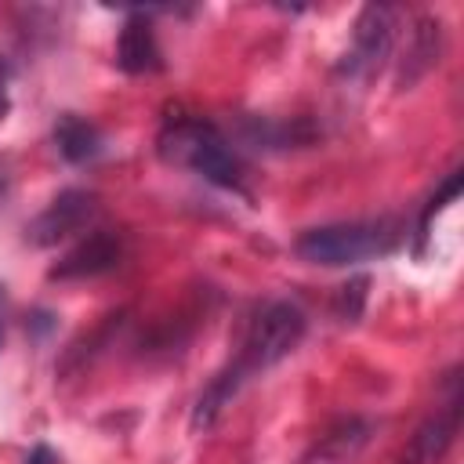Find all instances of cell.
<instances>
[{
  "mask_svg": "<svg viewBox=\"0 0 464 464\" xmlns=\"http://www.w3.org/2000/svg\"><path fill=\"white\" fill-rule=\"evenodd\" d=\"M304 330H308V319H304V312L297 304H290V301H268V304H261L254 312V319H250V326L243 334V344L232 355V362L199 395L196 413H192V428H210L218 420V413L232 402V395L250 377H261L265 370H272L276 362H283L301 344Z\"/></svg>",
  "mask_w": 464,
  "mask_h": 464,
  "instance_id": "cell-1",
  "label": "cell"
},
{
  "mask_svg": "<svg viewBox=\"0 0 464 464\" xmlns=\"http://www.w3.org/2000/svg\"><path fill=\"white\" fill-rule=\"evenodd\" d=\"M156 152L170 167H185L218 188L246 192V170H243L239 152L203 116H192V112L167 116V123L160 127V138H156Z\"/></svg>",
  "mask_w": 464,
  "mask_h": 464,
  "instance_id": "cell-2",
  "label": "cell"
},
{
  "mask_svg": "<svg viewBox=\"0 0 464 464\" xmlns=\"http://www.w3.org/2000/svg\"><path fill=\"white\" fill-rule=\"evenodd\" d=\"M402 243V225L395 218H355V221H334L319 225L297 236L294 250L323 268H344L370 257H384Z\"/></svg>",
  "mask_w": 464,
  "mask_h": 464,
  "instance_id": "cell-3",
  "label": "cell"
},
{
  "mask_svg": "<svg viewBox=\"0 0 464 464\" xmlns=\"http://www.w3.org/2000/svg\"><path fill=\"white\" fill-rule=\"evenodd\" d=\"M446 388H450L446 402H439L435 413L417 424V431H413V435L406 439V446L399 450L395 464H442V460H446V453H450L453 442H457V431H460V406H464V399H460V381L450 377Z\"/></svg>",
  "mask_w": 464,
  "mask_h": 464,
  "instance_id": "cell-4",
  "label": "cell"
},
{
  "mask_svg": "<svg viewBox=\"0 0 464 464\" xmlns=\"http://www.w3.org/2000/svg\"><path fill=\"white\" fill-rule=\"evenodd\" d=\"M94 214H98L94 192L69 188V192L54 196V199L47 203V210L25 228V236H29V243H36V246H51V243H58V239H65V236H72V232H83V228L94 221Z\"/></svg>",
  "mask_w": 464,
  "mask_h": 464,
  "instance_id": "cell-5",
  "label": "cell"
},
{
  "mask_svg": "<svg viewBox=\"0 0 464 464\" xmlns=\"http://www.w3.org/2000/svg\"><path fill=\"white\" fill-rule=\"evenodd\" d=\"M123 254H127L123 232L94 228L51 268V279H94L102 272H112L123 261Z\"/></svg>",
  "mask_w": 464,
  "mask_h": 464,
  "instance_id": "cell-6",
  "label": "cell"
},
{
  "mask_svg": "<svg viewBox=\"0 0 464 464\" xmlns=\"http://www.w3.org/2000/svg\"><path fill=\"white\" fill-rule=\"evenodd\" d=\"M395 36V14L392 7H366L355 22V40L348 54V72H373L381 58L392 51Z\"/></svg>",
  "mask_w": 464,
  "mask_h": 464,
  "instance_id": "cell-7",
  "label": "cell"
},
{
  "mask_svg": "<svg viewBox=\"0 0 464 464\" xmlns=\"http://www.w3.org/2000/svg\"><path fill=\"white\" fill-rule=\"evenodd\" d=\"M116 65L130 76H145V72L163 69V51H160L156 33H152L145 14H130L123 22L120 40H116Z\"/></svg>",
  "mask_w": 464,
  "mask_h": 464,
  "instance_id": "cell-8",
  "label": "cell"
},
{
  "mask_svg": "<svg viewBox=\"0 0 464 464\" xmlns=\"http://www.w3.org/2000/svg\"><path fill=\"white\" fill-rule=\"evenodd\" d=\"M54 149L69 163H87L105 149V138L91 120L76 116V112H62L54 123Z\"/></svg>",
  "mask_w": 464,
  "mask_h": 464,
  "instance_id": "cell-9",
  "label": "cell"
},
{
  "mask_svg": "<svg viewBox=\"0 0 464 464\" xmlns=\"http://www.w3.org/2000/svg\"><path fill=\"white\" fill-rule=\"evenodd\" d=\"M362 442H366V424H362V420H341L337 428H330V431L323 435V442H319L315 453H319L323 460L341 464V460H352Z\"/></svg>",
  "mask_w": 464,
  "mask_h": 464,
  "instance_id": "cell-10",
  "label": "cell"
},
{
  "mask_svg": "<svg viewBox=\"0 0 464 464\" xmlns=\"http://www.w3.org/2000/svg\"><path fill=\"white\" fill-rule=\"evenodd\" d=\"M25 464H54V457H51V450L47 446H36L33 453H29V460Z\"/></svg>",
  "mask_w": 464,
  "mask_h": 464,
  "instance_id": "cell-11",
  "label": "cell"
},
{
  "mask_svg": "<svg viewBox=\"0 0 464 464\" xmlns=\"http://www.w3.org/2000/svg\"><path fill=\"white\" fill-rule=\"evenodd\" d=\"M0 344H4V290H0Z\"/></svg>",
  "mask_w": 464,
  "mask_h": 464,
  "instance_id": "cell-12",
  "label": "cell"
}]
</instances>
